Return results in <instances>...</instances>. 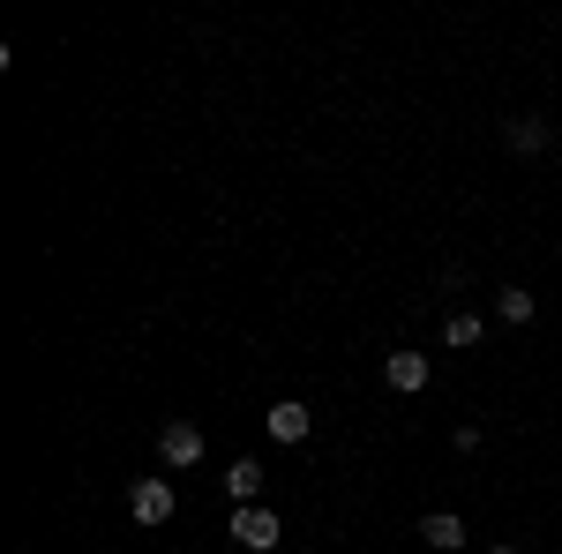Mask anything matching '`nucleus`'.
Masks as SVG:
<instances>
[{
  "mask_svg": "<svg viewBox=\"0 0 562 554\" xmlns=\"http://www.w3.org/2000/svg\"><path fill=\"white\" fill-rule=\"evenodd\" d=\"M225 540H240L248 554H270L278 540H285V524H278V510L248 502V510H233V517H225Z\"/></svg>",
  "mask_w": 562,
  "mask_h": 554,
  "instance_id": "f257e3e1",
  "label": "nucleus"
},
{
  "mask_svg": "<svg viewBox=\"0 0 562 554\" xmlns=\"http://www.w3.org/2000/svg\"><path fill=\"white\" fill-rule=\"evenodd\" d=\"M173 510H180L173 479H135V487H128V517H135V524H166Z\"/></svg>",
  "mask_w": 562,
  "mask_h": 554,
  "instance_id": "f03ea898",
  "label": "nucleus"
},
{
  "mask_svg": "<svg viewBox=\"0 0 562 554\" xmlns=\"http://www.w3.org/2000/svg\"><path fill=\"white\" fill-rule=\"evenodd\" d=\"M158 457H166L173 472L203 465V427H195V420H166V427H158Z\"/></svg>",
  "mask_w": 562,
  "mask_h": 554,
  "instance_id": "7ed1b4c3",
  "label": "nucleus"
},
{
  "mask_svg": "<svg viewBox=\"0 0 562 554\" xmlns=\"http://www.w3.org/2000/svg\"><path fill=\"white\" fill-rule=\"evenodd\" d=\"M307 427H315V412H307L301 397H278V405L262 412V434H270V442H307Z\"/></svg>",
  "mask_w": 562,
  "mask_h": 554,
  "instance_id": "20e7f679",
  "label": "nucleus"
},
{
  "mask_svg": "<svg viewBox=\"0 0 562 554\" xmlns=\"http://www.w3.org/2000/svg\"><path fill=\"white\" fill-rule=\"evenodd\" d=\"M428 375H435V368L420 360V352H390V360H383V383L397 389V397H413V389H428Z\"/></svg>",
  "mask_w": 562,
  "mask_h": 554,
  "instance_id": "39448f33",
  "label": "nucleus"
},
{
  "mask_svg": "<svg viewBox=\"0 0 562 554\" xmlns=\"http://www.w3.org/2000/svg\"><path fill=\"white\" fill-rule=\"evenodd\" d=\"M420 540H428L435 554H458V547H465V517H450V510H428V517H420Z\"/></svg>",
  "mask_w": 562,
  "mask_h": 554,
  "instance_id": "423d86ee",
  "label": "nucleus"
},
{
  "mask_svg": "<svg viewBox=\"0 0 562 554\" xmlns=\"http://www.w3.org/2000/svg\"><path fill=\"white\" fill-rule=\"evenodd\" d=\"M225 495H233L240 510H248V502H256V495H262V465H256V457H240V465L225 472Z\"/></svg>",
  "mask_w": 562,
  "mask_h": 554,
  "instance_id": "0eeeda50",
  "label": "nucleus"
},
{
  "mask_svg": "<svg viewBox=\"0 0 562 554\" xmlns=\"http://www.w3.org/2000/svg\"><path fill=\"white\" fill-rule=\"evenodd\" d=\"M480 338H487V323H480V315H450V323H442V344H450V352H473Z\"/></svg>",
  "mask_w": 562,
  "mask_h": 554,
  "instance_id": "6e6552de",
  "label": "nucleus"
},
{
  "mask_svg": "<svg viewBox=\"0 0 562 554\" xmlns=\"http://www.w3.org/2000/svg\"><path fill=\"white\" fill-rule=\"evenodd\" d=\"M532 307H540V299L525 293V285H503V293H495V323H532Z\"/></svg>",
  "mask_w": 562,
  "mask_h": 554,
  "instance_id": "1a4fd4ad",
  "label": "nucleus"
},
{
  "mask_svg": "<svg viewBox=\"0 0 562 554\" xmlns=\"http://www.w3.org/2000/svg\"><path fill=\"white\" fill-rule=\"evenodd\" d=\"M503 143H510L518 158H532V150H548V121H510V128H503Z\"/></svg>",
  "mask_w": 562,
  "mask_h": 554,
  "instance_id": "9d476101",
  "label": "nucleus"
},
{
  "mask_svg": "<svg viewBox=\"0 0 562 554\" xmlns=\"http://www.w3.org/2000/svg\"><path fill=\"white\" fill-rule=\"evenodd\" d=\"M487 554H518V547H487Z\"/></svg>",
  "mask_w": 562,
  "mask_h": 554,
  "instance_id": "9b49d317",
  "label": "nucleus"
}]
</instances>
